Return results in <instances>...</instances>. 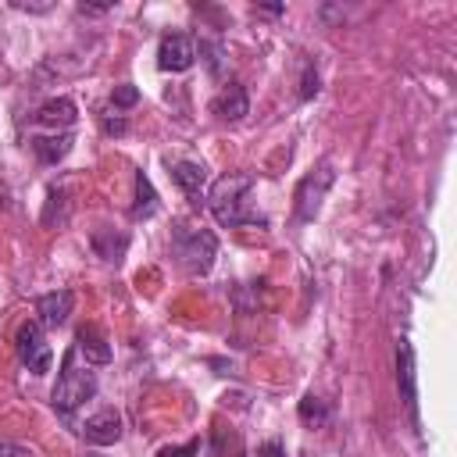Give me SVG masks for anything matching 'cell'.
Listing matches in <instances>:
<instances>
[{
    "instance_id": "obj_1",
    "label": "cell",
    "mask_w": 457,
    "mask_h": 457,
    "mask_svg": "<svg viewBox=\"0 0 457 457\" xmlns=\"http://www.w3.org/2000/svg\"><path fill=\"white\" fill-rule=\"evenodd\" d=\"M250 193H253V175H246V171L221 175L211 186V193H207V207H211L214 221L225 225V228H236V225H264V218L250 207Z\"/></svg>"
},
{
    "instance_id": "obj_2",
    "label": "cell",
    "mask_w": 457,
    "mask_h": 457,
    "mask_svg": "<svg viewBox=\"0 0 457 457\" xmlns=\"http://www.w3.org/2000/svg\"><path fill=\"white\" fill-rule=\"evenodd\" d=\"M93 396H96V375L89 371V364H79V350L71 346L61 361V375L50 393V403L57 414H71L75 407H82Z\"/></svg>"
},
{
    "instance_id": "obj_3",
    "label": "cell",
    "mask_w": 457,
    "mask_h": 457,
    "mask_svg": "<svg viewBox=\"0 0 457 457\" xmlns=\"http://www.w3.org/2000/svg\"><path fill=\"white\" fill-rule=\"evenodd\" d=\"M175 257L189 275H207L218 253V239L207 228H175Z\"/></svg>"
},
{
    "instance_id": "obj_4",
    "label": "cell",
    "mask_w": 457,
    "mask_h": 457,
    "mask_svg": "<svg viewBox=\"0 0 457 457\" xmlns=\"http://www.w3.org/2000/svg\"><path fill=\"white\" fill-rule=\"evenodd\" d=\"M14 350H18V361H21L32 375H46L50 364H54V350H50L46 332H43L39 321H21V325H18Z\"/></svg>"
},
{
    "instance_id": "obj_5",
    "label": "cell",
    "mask_w": 457,
    "mask_h": 457,
    "mask_svg": "<svg viewBox=\"0 0 457 457\" xmlns=\"http://www.w3.org/2000/svg\"><path fill=\"white\" fill-rule=\"evenodd\" d=\"M332 182H336L332 164H318L314 171H307V175L300 179V186H296V218H300V221H314V218H318L321 200H325V193L332 189Z\"/></svg>"
},
{
    "instance_id": "obj_6",
    "label": "cell",
    "mask_w": 457,
    "mask_h": 457,
    "mask_svg": "<svg viewBox=\"0 0 457 457\" xmlns=\"http://www.w3.org/2000/svg\"><path fill=\"white\" fill-rule=\"evenodd\" d=\"M196 61V43L186 32H168L157 46V68L161 71H186Z\"/></svg>"
},
{
    "instance_id": "obj_7",
    "label": "cell",
    "mask_w": 457,
    "mask_h": 457,
    "mask_svg": "<svg viewBox=\"0 0 457 457\" xmlns=\"http://www.w3.org/2000/svg\"><path fill=\"white\" fill-rule=\"evenodd\" d=\"M79 436L89 443V446H111L121 439V414L114 407H104L96 414H89L82 425H79Z\"/></svg>"
},
{
    "instance_id": "obj_8",
    "label": "cell",
    "mask_w": 457,
    "mask_h": 457,
    "mask_svg": "<svg viewBox=\"0 0 457 457\" xmlns=\"http://www.w3.org/2000/svg\"><path fill=\"white\" fill-rule=\"evenodd\" d=\"M396 386H400V396L407 403V414H411V425L418 428V386H414V350L407 339L396 343Z\"/></svg>"
},
{
    "instance_id": "obj_9",
    "label": "cell",
    "mask_w": 457,
    "mask_h": 457,
    "mask_svg": "<svg viewBox=\"0 0 457 457\" xmlns=\"http://www.w3.org/2000/svg\"><path fill=\"white\" fill-rule=\"evenodd\" d=\"M71 307H75V296H71L68 289H54V293H43V296L36 300V314H39V325H50V328L64 325V321H68V314H71Z\"/></svg>"
},
{
    "instance_id": "obj_10",
    "label": "cell",
    "mask_w": 457,
    "mask_h": 457,
    "mask_svg": "<svg viewBox=\"0 0 457 457\" xmlns=\"http://www.w3.org/2000/svg\"><path fill=\"white\" fill-rule=\"evenodd\" d=\"M211 111L221 118V121H243L246 118V111H250V100H246V89L239 86V82H228L218 96H214V104H211Z\"/></svg>"
},
{
    "instance_id": "obj_11",
    "label": "cell",
    "mask_w": 457,
    "mask_h": 457,
    "mask_svg": "<svg viewBox=\"0 0 457 457\" xmlns=\"http://www.w3.org/2000/svg\"><path fill=\"white\" fill-rule=\"evenodd\" d=\"M75 350L86 357V364H111V343L93 325H82L75 332Z\"/></svg>"
},
{
    "instance_id": "obj_12",
    "label": "cell",
    "mask_w": 457,
    "mask_h": 457,
    "mask_svg": "<svg viewBox=\"0 0 457 457\" xmlns=\"http://www.w3.org/2000/svg\"><path fill=\"white\" fill-rule=\"evenodd\" d=\"M75 118H79V107H75L68 96L46 100V104L36 111V121H39V125H50V129H71Z\"/></svg>"
},
{
    "instance_id": "obj_13",
    "label": "cell",
    "mask_w": 457,
    "mask_h": 457,
    "mask_svg": "<svg viewBox=\"0 0 457 457\" xmlns=\"http://www.w3.org/2000/svg\"><path fill=\"white\" fill-rule=\"evenodd\" d=\"M171 179L179 182V189H182V193L200 196V193H204V186H207V168H204V164H196V161H179V164L171 168Z\"/></svg>"
},
{
    "instance_id": "obj_14",
    "label": "cell",
    "mask_w": 457,
    "mask_h": 457,
    "mask_svg": "<svg viewBox=\"0 0 457 457\" xmlns=\"http://www.w3.org/2000/svg\"><path fill=\"white\" fill-rule=\"evenodd\" d=\"M32 150L43 164H57L68 150H71V132H61V136H36L32 139Z\"/></svg>"
},
{
    "instance_id": "obj_15",
    "label": "cell",
    "mask_w": 457,
    "mask_h": 457,
    "mask_svg": "<svg viewBox=\"0 0 457 457\" xmlns=\"http://www.w3.org/2000/svg\"><path fill=\"white\" fill-rule=\"evenodd\" d=\"M154 214H157V193H154L150 175L139 168V171H136V204H132V218H154Z\"/></svg>"
},
{
    "instance_id": "obj_16",
    "label": "cell",
    "mask_w": 457,
    "mask_h": 457,
    "mask_svg": "<svg viewBox=\"0 0 457 457\" xmlns=\"http://www.w3.org/2000/svg\"><path fill=\"white\" fill-rule=\"evenodd\" d=\"M93 250L104 257V261H121L125 246H129V236H111V228H96L93 236Z\"/></svg>"
},
{
    "instance_id": "obj_17",
    "label": "cell",
    "mask_w": 457,
    "mask_h": 457,
    "mask_svg": "<svg viewBox=\"0 0 457 457\" xmlns=\"http://www.w3.org/2000/svg\"><path fill=\"white\" fill-rule=\"evenodd\" d=\"M296 411H300V421H303V425H314V428H318V425H325V421L332 418V407H328L325 400H318L314 393H307V396L300 400V407H296Z\"/></svg>"
},
{
    "instance_id": "obj_18",
    "label": "cell",
    "mask_w": 457,
    "mask_h": 457,
    "mask_svg": "<svg viewBox=\"0 0 457 457\" xmlns=\"http://www.w3.org/2000/svg\"><path fill=\"white\" fill-rule=\"evenodd\" d=\"M200 57L207 64L211 75H221L225 71V43L221 39H200Z\"/></svg>"
},
{
    "instance_id": "obj_19",
    "label": "cell",
    "mask_w": 457,
    "mask_h": 457,
    "mask_svg": "<svg viewBox=\"0 0 457 457\" xmlns=\"http://www.w3.org/2000/svg\"><path fill=\"white\" fill-rule=\"evenodd\" d=\"M314 93H318V68L307 64L303 68V82H300V100H311Z\"/></svg>"
},
{
    "instance_id": "obj_20",
    "label": "cell",
    "mask_w": 457,
    "mask_h": 457,
    "mask_svg": "<svg viewBox=\"0 0 457 457\" xmlns=\"http://www.w3.org/2000/svg\"><path fill=\"white\" fill-rule=\"evenodd\" d=\"M136 100H139V89H136V86H118V89L111 93V104H114V107H132Z\"/></svg>"
},
{
    "instance_id": "obj_21",
    "label": "cell",
    "mask_w": 457,
    "mask_h": 457,
    "mask_svg": "<svg viewBox=\"0 0 457 457\" xmlns=\"http://www.w3.org/2000/svg\"><path fill=\"white\" fill-rule=\"evenodd\" d=\"M196 453H200V439H193L186 446H164L161 450V457H196Z\"/></svg>"
},
{
    "instance_id": "obj_22",
    "label": "cell",
    "mask_w": 457,
    "mask_h": 457,
    "mask_svg": "<svg viewBox=\"0 0 457 457\" xmlns=\"http://www.w3.org/2000/svg\"><path fill=\"white\" fill-rule=\"evenodd\" d=\"M0 457H32V450H29V446H21V443L0 439Z\"/></svg>"
},
{
    "instance_id": "obj_23",
    "label": "cell",
    "mask_w": 457,
    "mask_h": 457,
    "mask_svg": "<svg viewBox=\"0 0 457 457\" xmlns=\"http://www.w3.org/2000/svg\"><path fill=\"white\" fill-rule=\"evenodd\" d=\"M104 132L121 136V132H125V118H111V114H107V118H104Z\"/></svg>"
},
{
    "instance_id": "obj_24",
    "label": "cell",
    "mask_w": 457,
    "mask_h": 457,
    "mask_svg": "<svg viewBox=\"0 0 457 457\" xmlns=\"http://www.w3.org/2000/svg\"><path fill=\"white\" fill-rule=\"evenodd\" d=\"M79 11L82 14H104V11H111V4H79Z\"/></svg>"
},
{
    "instance_id": "obj_25",
    "label": "cell",
    "mask_w": 457,
    "mask_h": 457,
    "mask_svg": "<svg viewBox=\"0 0 457 457\" xmlns=\"http://www.w3.org/2000/svg\"><path fill=\"white\" fill-rule=\"evenodd\" d=\"M278 450H282L278 443H268V446H261V450H257V457H275Z\"/></svg>"
},
{
    "instance_id": "obj_26",
    "label": "cell",
    "mask_w": 457,
    "mask_h": 457,
    "mask_svg": "<svg viewBox=\"0 0 457 457\" xmlns=\"http://www.w3.org/2000/svg\"><path fill=\"white\" fill-rule=\"evenodd\" d=\"M86 457H100V453H86Z\"/></svg>"
}]
</instances>
